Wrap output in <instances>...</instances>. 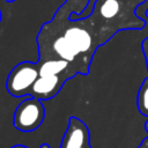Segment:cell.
I'll return each instance as SVG.
<instances>
[{"label": "cell", "instance_id": "5", "mask_svg": "<svg viewBox=\"0 0 148 148\" xmlns=\"http://www.w3.org/2000/svg\"><path fill=\"white\" fill-rule=\"evenodd\" d=\"M39 76H50L65 73L68 69L71 62L64 59H49L40 60L39 62Z\"/></svg>", "mask_w": 148, "mask_h": 148}, {"label": "cell", "instance_id": "11", "mask_svg": "<svg viewBox=\"0 0 148 148\" xmlns=\"http://www.w3.org/2000/svg\"><path fill=\"white\" fill-rule=\"evenodd\" d=\"M0 22H1V10H0Z\"/></svg>", "mask_w": 148, "mask_h": 148}, {"label": "cell", "instance_id": "4", "mask_svg": "<svg viewBox=\"0 0 148 148\" xmlns=\"http://www.w3.org/2000/svg\"><path fill=\"white\" fill-rule=\"evenodd\" d=\"M68 77H71V75L65 73L50 76H38L31 88L30 96L39 99H50L59 92Z\"/></svg>", "mask_w": 148, "mask_h": 148}, {"label": "cell", "instance_id": "12", "mask_svg": "<svg viewBox=\"0 0 148 148\" xmlns=\"http://www.w3.org/2000/svg\"><path fill=\"white\" fill-rule=\"evenodd\" d=\"M147 16H148V10H147Z\"/></svg>", "mask_w": 148, "mask_h": 148}, {"label": "cell", "instance_id": "6", "mask_svg": "<svg viewBox=\"0 0 148 148\" xmlns=\"http://www.w3.org/2000/svg\"><path fill=\"white\" fill-rule=\"evenodd\" d=\"M10 148H29V147H27V146H24V145H15V146H13V147H10Z\"/></svg>", "mask_w": 148, "mask_h": 148}, {"label": "cell", "instance_id": "10", "mask_svg": "<svg viewBox=\"0 0 148 148\" xmlns=\"http://www.w3.org/2000/svg\"><path fill=\"white\" fill-rule=\"evenodd\" d=\"M6 1H7V2H10V3H12V2H14L15 0H6Z\"/></svg>", "mask_w": 148, "mask_h": 148}, {"label": "cell", "instance_id": "1", "mask_svg": "<svg viewBox=\"0 0 148 148\" xmlns=\"http://www.w3.org/2000/svg\"><path fill=\"white\" fill-rule=\"evenodd\" d=\"M39 76V64L23 61L16 65L9 73L6 82L7 91L14 97L30 96L31 88Z\"/></svg>", "mask_w": 148, "mask_h": 148}, {"label": "cell", "instance_id": "3", "mask_svg": "<svg viewBox=\"0 0 148 148\" xmlns=\"http://www.w3.org/2000/svg\"><path fill=\"white\" fill-rule=\"evenodd\" d=\"M60 148H92L90 145V132L84 121L77 117L69 118Z\"/></svg>", "mask_w": 148, "mask_h": 148}, {"label": "cell", "instance_id": "9", "mask_svg": "<svg viewBox=\"0 0 148 148\" xmlns=\"http://www.w3.org/2000/svg\"><path fill=\"white\" fill-rule=\"evenodd\" d=\"M145 128H146V131H147V133H148V123L145 124Z\"/></svg>", "mask_w": 148, "mask_h": 148}, {"label": "cell", "instance_id": "2", "mask_svg": "<svg viewBox=\"0 0 148 148\" xmlns=\"http://www.w3.org/2000/svg\"><path fill=\"white\" fill-rule=\"evenodd\" d=\"M44 118L45 109L42 99L29 96L16 106L14 111L13 124L18 131L32 132L42 125Z\"/></svg>", "mask_w": 148, "mask_h": 148}, {"label": "cell", "instance_id": "7", "mask_svg": "<svg viewBox=\"0 0 148 148\" xmlns=\"http://www.w3.org/2000/svg\"><path fill=\"white\" fill-rule=\"evenodd\" d=\"M130 1H132V2H135V3H138V5H141V3H143L146 0H130Z\"/></svg>", "mask_w": 148, "mask_h": 148}, {"label": "cell", "instance_id": "8", "mask_svg": "<svg viewBox=\"0 0 148 148\" xmlns=\"http://www.w3.org/2000/svg\"><path fill=\"white\" fill-rule=\"evenodd\" d=\"M39 148H51V147H50V145H49V143H42Z\"/></svg>", "mask_w": 148, "mask_h": 148}]
</instances>
